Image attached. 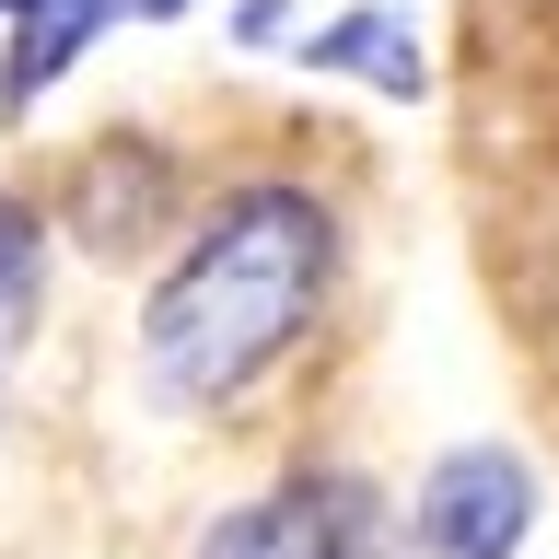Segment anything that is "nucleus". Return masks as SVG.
I'll list each match as a JSON object with an SVG mask.
<instances>
[{"mask_svg":"<svg viewBox=\"0 0 559 559\" xmlns=\"http://www.w3.org/2000/svg\"><path fill=\"white\" fill-rule=\"evenodd\" d=\"M326 280H338V210L314 187H292V175H257L152 280V304H140V373L164 384L175 408L234 396V384H257L314 326Z\"/></svg>","mask_w":559,"mask_h":559,"instance_id":"obj_1","label":"nucleus"},{"mask_svg":"<svg viewBox=\"0 0 559 559\" xmlns=\"http://www.w3.org/2000/svg\"><path fill=\"white\" fill-rule=\"evenodd\" d=\"M187 559H396V513H384L373 478H349V466H304V478L234 501Z\"/></svg>","mask_w":559,"mask_h":559,"instance_id":"obj_2","label":"nucleus"},{"mask_svg":"<svg viewBox=\"0 0 559 559\" xmlns=\"http://www.w3.org/2000/svg\"><path fill=\"white\" fill-rule=\"evenodd\" d=\"M524 536H536V466L513 443H454L408 501L419 559H513Z\"/></svg>","mask_w":559,"mask_h":559,"instance_id":"obj_3","label":"nucleus"},{"mask_svg":"<svg viewBox=\"0 0 559 559\" xmlns=\"http://www.w3.org/2000/svg\"><path fill=\"white\" fill-rule=\"evenodd\" d=\"M292 59H304L314 82H361V94H384V105L431 94V47H419V24L396 12V0H349V12H326L314 35H292Z\"/></svg>","mask_w":559,"mask_h":559,"instance_id":"obj_4","label":"nucleus"},{"mask_svg":"<svg viewBox=\"0 0 559 559\" xmlns=\"http://www.w3.org/2000/svg\"><path fill=\"white\" fill-rule=\"evenodd\" d=\"M117 12H129V0H12V24H0V35H12V47H0V105L24 117L59 70H82V59L105 47Z\"/></svg>","mask_w":559,"mask_h":559,"instance_id":"obj_5","label":"nucleus"},{"mask_svg":"<svg viewBox=\"0 0 559 559\" xmlns=\"http://www.w3.org/2000/svg\"><path fill=\"white\" fill-rule=\"evenodd\" d=\"M35 292H47V234H35L24 199H0V338L35 326Z\"/></svg>","mask_w":559,"mask_h":559,"instance_id":"obj_6","label":"nucleus"},{"mask_svg":"<svg viewBox=\"0 0 559 559\" xmlns=\"http://www.w3.org/2000/svg\"><path fill=\"white\" fill-rule=\"evenodd\" d=\"M234 47H292V0H245V12H234Z\"/></svg>","mask_w":559,"mask_h":559,"instance_id":"obj_7","label":"nucleus"},{"mask_svg":"<svg viewBox=\"0 0 559 559\" xmlns=\"http://www.w3.org/2000/svg\"><path fill=\"white\" fill-rule=\"evenodd\" d=\"M129 12L140 24H187V0H129Z\"/></svg>","mask_w":559,"mask_h":559,"instance_id":"obj_8","label":"nucleus"},{"mask_svg":"<svg viewBox=\"0 0 559 559\" xmlns=\"http://www.w3.org/2000/svg\"><path fill=\"white\" fill-rule=\"evenodd\" d=\"M0 24H12V0H0Z\"/></svg>","mask_w":559,"mask_h":559,"instance_id":"obj_9","label":"nucleus"}]
</instances>
